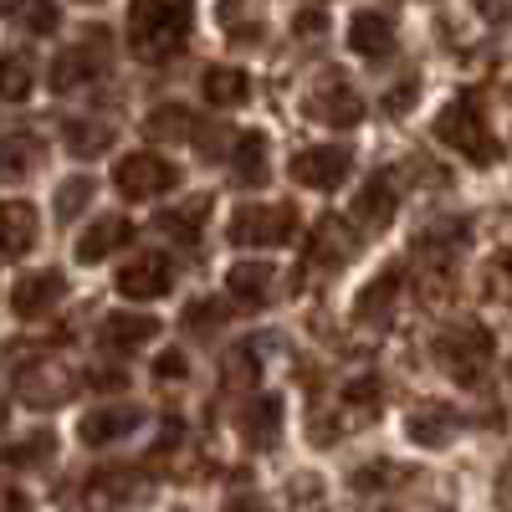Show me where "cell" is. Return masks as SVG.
<instances>
[{"mask_svg": "<svg viewBox=\"0 0 512 512\" xmlns=\"http://www.w3.org/2000/svg\"><path fill=\"white\" fill-rule=\"evenodd\" d=\"M379 400H384V390H379V379H374V374L354 379L349 390H344V400H338V420H344V431H349V425L374 420V415H379Z\"/></svg>", "mask_w": 512, "mask_h": 512, "instance_id": "4316f807", "label": "cell"}, {"mask_svg": "<svg viewBox=\"0 0 512 512\" xmlns=\"http://www.w3.org/2000/svg\"><path fill=\"white\" fill-rule=\"evenodd\" d=\"M221 323H226L221 303H190V308H185V328H190V333H200V338H210Z\"/></svg>", "mask_w": 512, "mask_h": 512, "instance_id": "e575fe53", "label": "cell"}, {"mask_svg": "<svg viewBox=\"0 0 512 512\" xmlns=\"http://www.w3.org/2000/svg\"><path fill=\"white\" fill-rule=\"evenodd\" d=\"M6 420H11V405H6V395H0V431H6Z\"/></svg>", "mask_w": 512, "mask_h": 512, "instance_id": "bcb514c9", "label": "cell"}, {"mask_svg": "<svg viewBox=\"0 0 512 512\" xmlns=\"http://www.w3.org/2000/svg\"><path fill=\"white\" fill-rule=\"evenodd\" d=\"M123 241H134V226H128L123 216H103V221H93L88 231H82L77 262H82V267H98V262H108Z\"/></svg>", "mask_w": 512, "mask_h": 512, "instance_id": "e0dca14e", "label": "cell"}, {"mask_svg": "<svg viewBox=\"0 0 512 512\" xmlns=\"http://www.w3.org/2000/svg\"><path fill=\"white\" fill-rule=\"evenodd\" d=\"M88 384H93V390H123L128 374H123V369H93V374H88Z\"/></svg>", "mask_w": 512, "mask_h": 512, "instance_id": "b9f144b4", "label": "cell"}, {"mask_svg": "<svg viewBox=\"0 0 512 512\" xmlns=\"http://www.w3.org/2000/svg\"><path fill=\"white\" fill-rule=\"evenodd\" d=\"M72 390H77V379H72L62 364H47V359H36V364H26V369L16 374V395H21L31 410H52V405H62Z\"/></svg>", "mask_w": 512, "mask_h": 512, "instance_id": "9c48e42d", "label": "cell"}, {"mask_svg": "<svg viewBox=\"0 0 512 512\" xmlns=\"http://www.w3.org/2000/svg\"><path fill=\"white\" fill-rule=\"evenodd\" d=\"M41 154H47V144L36 134H6L0 139V180H26L41 164Z\"/></svg>", "mask_w": 512, "mask_h": 512, "instance_id": "d4e9b609", "label": "cell"}, {"mask_svg": "<svg viewBox=\"0 0 512 512\" xmlns=\"http://www.w3.org/2000/svg\"><path fill=\"white\" fill-rule=\"evenodd\" d=\"M139 420H144L139 405H98L93 415H82L77 436L88 441V446H113V441H123L128 431H139Z\"/></svg>", "mask_w": 512, "mask_h": 512, "instance_id": "9a60e30c", "label": "cell"}, {"mask_svg": "<svg viewBox=\"0 0 512 512\" xmlns=\"http://www.w3.org/2000/svg\"><path fill=\"white\" fill-rule=\"evenodd\" d=\"M303 113H308L313 123H328V128H354V123L364 118V98H359L338 72H323L313 88L303 93Z\"/></svg>", "mask_w": 512, "mask_h": 512, "instance_id": "5b68a950", "label": "cell"}, {"mask_svg": "<svg viewBox=\"0 0 512 512\" xmlns=\"http://www.w3.org/2000/svg\"><path fill=\"white\" fill-rule=\"evenodd\" d=\"M0 512H31L26 492L21 487H0Z\"/></svg>", "mask_w": 512, "mask_h": 512, "instance_id": "ee69618b", "label": "cell"}, {"mask_svg": "<svg viewBox=\"0 0 512 512\" xmlns=\"http://www.w3.org/2000/svg\"><path fill=\"white\" fill-rule=\"evenodd\" d=\"M154 338H159V318H149V313H108L98 323V344L113 354H139Z\"/></svg>", "mask_w": 512, "mask_h": 512, "instance_id": "4fadbf2b", "label": "cell"}, {"mask_svg": "<svg viewBox=\"0 0 512 512\" xmlns=\"http://www.w3.org/2000/svg\"><path fill=\"white\" fill-rule=\"evenodd\" d=\"M308 267H344L349 256H354V236H349V226L338 221V216H328V221H318L313 226V236H308Z\"/></svg>", "mask_w": 512, "mask_h": 512, "instance_id": "2e32d148", "label": "cell"}, {"mask_svg": "<svg viewBox=\"0 0 512 512\" xmlns=\"http://www.w3.org/2000/svg\"><path fill=\"white\" fill-rule=\"evenodd\" d=\"M205 216H210V195H190L185 205H169V210H159V231H169L180 246H195V241H200Z\"/></svg>", "mask_w": 512, "mask_h": 512, "instance_id": "cb8c5ba5", "label": "cell"}, {"mask_svg": "<svg viewBox=\"0 0 512 512\" xmlns=\"http://www.w3.org/2000/svg\"><path fill=\"white\" fill-rule=\"evenodd\" d=\"M154 374H159V379H185V374H190V359H185L180 349H164V354L154 359Z\"/></svg>", "mask_w": 512, "mask_h": 512, "instance_id": "ab89813d", "label": "cell"}, {"mask_svg": "<svg viewBox=\"0 0 512 512\" xmlns=\"http://www.w3.org/2000/svg\"><path fill=\"white\" fill-rule=\"evenodd\" d=\"M36 241V210L26 200H0V262L31 251Z\"/></svg>", "mask_w": 512, "mask_h": 512, "instance_id": "ac0fdd59", "label": "cell"}, {"mask_svg": "<svg viewBox=\"0 0 512 512\" xmlns=\"http://www.w3.org/2000/svg\"><path fill=\"white\" fill-rule=\"evenodd\" d=\"M144 128H149V139H169V144H180V139L195 134V123H190V113H185L180 103H159Z\"/></svg>", "mask_w": 512, "mask_h": 512, "instance_id": "f546056e", "label": "cell"}, {"mask_svg": "<svg viewBox=\"0 0 512 512\" xmlns=\"http://www.w3.org/2000/svg\"><path fill=\"white\" fill-rule=\"evenodd\" d=\"M282 425H287L282 400H277V395H256V400L241 410L236 431H241V441H246L251 451H277V441H282Z\"/></svg>", "mask_w": 512, "mask_h": 512, "instance_id": "7c38bea8", "label": "cell"}, {"mask_svg": "<svg viewBox=\"0 0 512 512\" xmlns=\"http://www.w3.org/2000/svg\"><path fill=\"white\" fill-rule=\"evenodd\" d=\"M52 446H57V436L52 431H31L26 441H16V446H6L0 451V466H16V472H26V466H41L52 456Z\"/></svg>", "mask_w": 512, "mask_h": 512, "instance_id": "4dcf8cb0", "label": "cell"}, {"mask_svg": "<svg viewBox=\"0 0 512 512\" xmlns=\"http://www.w3.org/2000/svg\"><path fill=\"white\" fill-rule=\"evenodd\" d=\"M62 297H67V277L52 272V267H41V272L16 277V287H11V313H16V318H47Z\"/></svg>", "mask_w": 512, "mask_h": 512, "instance_id": "30bf717a", "label": "cell"}, {"mask_svg": "<svg viewBox=\"0 0 512 512\" xmlns=\"http://www.w3.org/2000/svg\"><path fill=\"white\" fill-rule=\"evenodd\" d=\"M216 16H221V26H231V41H256L262 36V16L246 11V6H221Z\"/></svg>", "mask_w": 512, "mask_h": 512, "instance_id": "836d02e7", "label": "cell"}, {"mask_svg": "<svg viewBox=\"0 0 512 512\" xmlns=\"http://www.w3.org/2000/svg\"><path fill=\"white\" fill-rule=\"evenodd\" d=\"M415 93H420V88H415V82H400V88H395V93H384V113H405V108L415 103Z\"/></svg>", "mask_w": 512, "mask_h": 512, "instance_id": "60d3db41", "label": "cell"}, {"mask_svg": "<svg viewBox=\"0 0 512 512\" xmlns=\"http://www.w3.org/2000/svg\"><path fill=\"white\" fill-rule=\"evenodd\" d=\"M497 507H502V512H512V461L497 472Z\"/></svg>", "mask_w": 512, "mask_h": 512, "instance_id": "f6af8a7d", "label": "cell"}, {"mask_svg": "<svg viewBox=\"0 0 512 512\" xmlns=\"http://www.w3.org/2000/svg\"><path fill=\"white\" fill-rule=\"evenodd\" d=\"M231 175L241 180V185H262L267 180V139L262 134H241L236 139V149H231Z\"/></svg>", "mask_w": 512, "mask_h": 512, "instance_id": "83f0119b", "label": "cell"}, {"mask_svg": "<svg viewBox=\"0 0 512 512\" xmlns=\"http://www.w3.org/2000/svg\"><path fill=\"white\" fill-rule=\"evenodd\" d=\"M62 144L72 159H98L103 149H113V123L98 118H67L62 123Z\"/></svg>", "mask_w": 512, "mask_h": 512, "instance_id": "7402d4cb", "label": "cell"}, {"mask_svg": "<svg viewBox=\"0 0 512 512\" xmlns=\"http://www.w3.org/2000/svg\"><path fill=\"white\" fill-rule=\"evenodd\" d=\"M292 31H297V36H323V31H328V11H323V6L292 11Z\"/></svg>", "mask_w": 512, "mask_h": 512, "instance_id": "8d00e7d4", "label": "cell"}, {"mask_svg": "<svg viewBox=\"0 0 512 512\" xmlns=\"http://www.w3.org/2000/svg\"><path fill=\"white\" fill-rule=\"evenodd\" d=\"M456 410L451 405H425V410H415L410 415V441L415 446H431V451H441V446H451V436H456Z\"/></svg>", "mask_w": 512, "mask_h": 512, "instance_id": "603a6c76", "label": "cell"}, {"mask_svg": "<svg viewBox=\"0 0 512 512\" xmlns=\"http://www.w3.org/2000/svg\"><path fill=\"white\" fill-rule=\"evenodd\" d=\"M169 282H175V272H169V256H159V251H139L118 272V292L134 297V303H154V297L169 292Z\"/></svg>", "mask_w": 512, "mask_h": 512, "instance_id": "8fae6325", "label": "cell"}, {"mask_svg": "<svg viewBox=\"0 0 512 512\" xmlns=\"http://www.w3.org/2000/svg\"><path fill=\"white\" fill-rule=\"evenodd\" d=\"M395 297H400V267H384L369 277V287L354 297V318L359 323H379L384 313L395 308Z\"/></svg>", "mask_w": 512, "mask_h": 512, "instance_id": "44dd1931", "label": "cell"}, {"mask_svg": "<svg viewBox=\"0 0 512 512\" xmlns=\"http://www.w3.org/2000/svg\"><path fill=\"white\" fill-rule=\"evenodd\" d=\"M297 236V210L292 205H277V200H262V205H241L231 216V241L236 246H256V251H272V246H287Z\"/></svg>", "mask_w": 512, "mask_h": 512, "instance_id": "277c9868", "label": "cell"}, {"mask_svg": "<svg viewBox=\"0 0 512 512\" xmlns=\"http://www.w3.org/2000/svg\"><path fill=\"white\" fill-rule=\"evenodd\" d=\"M436 359L456 384H482V374L492 364V333L482 323H456L436 338Z\"/></svg>", "mask_w": 512, "mask_h": 512, "instance_id": "3957f363", "label": "cell"}, {"mask_svg": "<svg viewBox=\"0 0 512 512\" xmlns=\"http://www.w3.org/2000/svg\"><path fill=\"white\" fill-rule=\"evenodd\" d=\"M88 195H93V180L88 175H72V180H62L57 185V226H67L82 205H88Z\"/></svg>", "mask_w": 512, "mask_h": 512, "instance_id": "1f68e13d", "label": "cell"}, {"mask_svg": "<svg viewBox=\"0 0 512 512\" xmlns=\"http://www.w3.org/2000/svg\"><path fill=\"white\" fill-rule=\"evenodd\" d=\"M113 185H118L128 200H154V195H164V190H175V185H180V169L169 164V159H159V154L144 149V154L118 159Z\"/></svg>", "mask_w": 512, "mask_h": 512, "instance_id": "8992f818", "label": "cell"}, {"mask_svg": "<svg viewBox=\"0 0 512 512\" xmlns=\"http://www.w3.org/2000/svg\"><path fill=\"white\" fill-rule=\"evenodd\" d=\"M251 359H256V344H241V349H231V359H226V374H221V379H226V384H251L256 374H262V369H256Z\"/></svg>", "mask_w": 512, "mask_h": 512, "instance_id": "d590c367", "label": "cell"}, {"mask_svg": "<svg viewBox=\"0 0 512 512\" xmlns=\"http://www.w3.org/2000/svg\"><path fill=\"white\" fill-rule=\"evenodd\" d=\"M31 77H36L31 52H0V98H6V103L31 98Z\"/></svg>", "mask_w": 512, "mask_h": 512, "instance_id": "f1b7e54d", "label": "cell"}, {"mask_svg": "<svg viewBox=\"0 0 512 512\" xmlns=\"http://www.w3.org/2000/svg\"><path fill=\"white\" fill-rule=\"evenodd\" d=\"M354 221L369 226V231H384V226L395 221V185L384 180V175H369L364 180V190L354 200Z\"/></svg>", "mask_w": 512, "mask_h": 512, "instance_id": "ffe728a7", "label": "cell"}, {"mask_svg": "<svg viewBox=\"0 0 512 512\" xmlns=\"http://www.w3.org/2000/svg\"><path fill=\"white\" fill-rule=\"evenodd\" d=\"M190 41V11L185 6H164V0H144L128 11V47L139 62H169L180 57Z\"/></svg>", "mask_w": 512, "mask_h": 512, "instance_id": "6da1fadb", "label": "cell"}, {"mask_svg": "<svg viewBox=\"0 0 512 512\" xmlns=\"http://www.w3.org/2000/svg\"><path fill=\"white\" fill-rule=\"evenodd\" d=\"M123 482H128V472H103V477H93V482H88V487H93V502H98V497H103V502L128 497V487H123Z\"/></svg>", "mask_w": 512, "mask_h": 512, "instance_id": "74e56055", "label": "cell"}, {"mask_svg": "<svg viewBox=\"0 0 512 512\" xmlns=\"http://www.w3.org/2000/svg\"><path fill=\"white\" fill-rule=\"evenodd\" d=\"M507 303H512V277H507Z\"/></svg>", "mask_w": 512, "mask_h": 512, "instance_id": "7dc6e473", "label": "cell"}, {"mask_svg": "<svg viewBox=\"0 0 512 512\" xmlns=\"http://www.w3.org/2000/svg\"><path fill=\"white\" fill-rule=\"evenodd\" d=\"M103 67H108L103 41H82V47H67V52H57V62H52V88H57V93H72V88H82V82H93Z\"/></svg>", "mask_w": 512, "mask_h": 512, "instance_id": "5bb4252c", "label": "cell"}, {"mask_svg": "<svg viewBox=\"0 0 512 512\" xmlns=\"http://www.w3.org/2000/svg\"><path fill=\"white\" fill-rule=\"evenodd\" d=\"M354 169V154L344 144H313V149H297L292 159V180L308 185V190H338Z\"/></svg>", "mask_w": 512, "mask_h": 512, "instance_id": "52a82bcc", "label": "cell"}, {"mask_svg": "<svg viewBox=\"0 0 512 512\" xmlns=\"http://www.w3.org/2000/svg\"><path fill=\"white\" fill-rule=\"evenodd\" d=\"M349 47L364 62H384V57L395 52V11H384V6L349 11Z\"/></svg>", "mask_w": 512, "mask_h": 512, "instance_id": "ba28073f", "label": "cell"}, {"mask_svg": "<svg viewBox=\"0 0 512 512\" xmlns=\"http://www.w3.org/2000/svg\"><path fill=\"white\" fill-rule=\"evenodd\" d=\"M405 472H400V466L395 461H369V466H359V472H354V487L359 492H390V482H400Z\"/></svg>", "mask_w": 512, "mask_h": 512, "instance_id": "d6a6232c", "label": "cell"}, {"mask_svg": "<svg viewBox=\"0 0 512 512\" xmlns=\"http://www.w3.org/2000/svg\"><path fill=\"white\" fill-rule=\"evenodd\" d=\"M436 139H441L446 149L466 154L472 164H492V159L502 154L497 139H492V128H487V118H482V98H477V93H461V98H451V103L436 113Z\"/></svg>", "mask_w": 512, "mask_h": 512, "instance_id": "7a4b0ae2", "label": "cell"}, {"mask_svg": "<svg viewBox=\"0 0 512 512\" xmlns=\"http://www.w3.org/2000/svg\"><path fill=\"white\" fill-rule=\"evenodd\" d=\"M6 16H21L31 31H57L62 11H47V6H21V11H6Z\"/></svg>", "mask_w": 512, "mask_h": 512, "instance_id": "f35d334b", "label": "cell"}, {"mask_svg": "<svg viewBox=\"0 0 512 512\" xmlns=\"http://www.w3.org/2000/svg\"><path fill=\"white\" fill-rule=\"evenodd\" d=\"M221 512H272V507H267L262 497H256V492H236V497H231Z\"/></svg>", "mask_w": 512, "mask_h": 512, "instance_id": "7bdbcfd3", "label": "cell"}, {"mask_svg": "<svg viewBox=\"0 0 512 512\" xmlns=\"http://www.w3.org/2000/svg\"><path fill=\"white\" fill-rule=\"evenodd\" d=\"M200 88H205V103L210 108H241L251 98V77L241 67H210Z\"/></svg>", "mask_w": 512, "mask_h": 512, "instance_id": "484cf974", "label": "cell"}, {"mask_svg": "<svg viewBox=\"0 0 512 512\" xmlns=\"http://www.w3.org/2000/svg\"><path fill=\"white\" fill-rule=\"evenodd\" d=\"M226 292L236 297V303H272V292H277V267L272 262H236L226 272Z\"/></svg>", "mask_w": 512, "mask_h": 512, "instance_id": "d6986e66", "label": "cell"}]
</instances>
